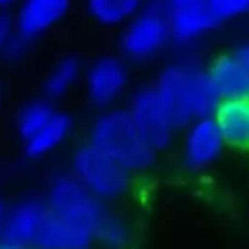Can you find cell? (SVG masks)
I'll return each mask as SVG.
<instances>
[{"instance_id": "cell-5", "label": "cell", "mask_w": 249, "mask_h": 249, "mask_svg": "<svg viewBox=\"0 0 249 249\" xmlns=\"http://www.w3.org/2000/svg\"><path fill=\"white\" fill-rule=\"evenodd\" d=\"M45 203L52 213L84 224L92 231L107 212L106 203L94 196L72 173H58L50 179Z\"/></svg>"}, {"instance_id": "cell-1", "label": "cell", "mask_w": 249, "mask_h": 249, "mask_svg": "<svg viewBox=\"0 0 249 249\" xmlns=\"http://www.w3.org/2000/svg\"><path fill=\"white\" fill-rule=\"evenodd\" d=\"M154 87L176 130L186 128L200 118L213 116L222 101L208 70L191 58L178 60L164 67Z\"/></svg>"}, {"instance_id": "cell-28", "label": "cell", "mask_w": 249, "mask_h": 249, "mask_svg": "<svg viewBox=\"0 0 249 249\" xmlns=\"http://www.w3.org/2000/svg\"><path fill=\"white\" fill-rule=\"evenodd\" d=\"M0 249H4V248H0ZM28 249H35V248H28Z\"/></svg>"}, {"instance_id": "cell-7", "label": "cell", "mask_w": 249, "mask_h": 249, "mask_svg": "<svg viewBox=\"0 0 249 249\" xmlns=\"http://www.w3.org/2000/svg\"><path fill=\"white\" fill-rule=\"evenodd\" d=\"M86 96L90 106L104 111L114 107L130 84V70L123 56L104 55L90 63L86 77Z\"/></svg>"}, {"instance_id": "cell-13", "label": "cell", "mask_w": 249, "mask_h": 249, "mask_svg": "<svg viewBox=\"0 0 249 249\" xmlns=\"http://www.w3.org/2000/svg\"><path fill=\"white\" fill-rule=\"evenodd\" d=\"M225 145L249 149V97L222 99L213 114Z\"/></svg>"}, {"instance_id": "cell-3", "label": "cell", "mask_w": 249, "mask_h": 249, "mask_svg": "<svg viewBox=\"0 0 249 249\" xmlns=\"http://www.w3.org/2000/svg\"><path fill=\"white\" fill-rule=\"evenodd\" d=\"M70 173L101 201H114L128 193L132 178L120 162L87 140L72 154Z\"/></svg>"}, {"instance_id": "cell-19", "label": "cell", "mask_w": 249, "mask_h": 249, "mask_svg": "<svg viewBox=\"0 0 249 249\" xmlns=\"http://www.w3.org/2000/svg\"><path fill=\"white\" fill-rule=\"evenodd\" d=\"M96 244L104 249H128L132 244V227L121 215L107 210L94 229Z\"/></svg>"}, {"instance_id": "cell-20", "label": "cell", "mask_w": 249, "mask_h": 249, "mask_svg": "<svg viewBox=\"0 0 249 249\" xmlns=\"http://www.w3.org/2000/svg\"><path fill=\"white\" fill-rule=\"evenodd\" d=\"M218 22L239 18L249 12V0H205Z\"/></svg>"}, {"instance_id": "cell-22", "label": "cell", "mask_w": 249, "mask_h": 249, "mask_svg": "<svg viewBox=\"0 0 249 249\" xmlns=\"http://www.w3.org/2000/svg\"><path fill=\"white\" fill-rule=\"evenodd\" d=\"M29 45H31V41L22 38V36L18 33V35L14 36V39L7 45V48L4 50V53H2L0 58L7 60V62H19V60L28 53Z\"/></svg>"}, {"instance_id": "cell-23", "label": "cell", "mask_w": 249, "mask_h": 249, "mask_svg": "<svg viewBox=\"0 0 249 249\" xmlns=\"http://www.w3.org/2000/svg\"><path fill=\"white\" fill-rule=\"evenodd\" d=\"M164 5L167 7V11H174V9H181V7H188V5H195V4H201L205 0H162Z\"/></svg>"}, {"instance_id": "cell-10", "label": "cell", "mask_w": 249, "mask_h": 249, "mask_svg": "<svg viewBox=\"0 0 249 249\" xmlns=\"http://www.w3.org/2000/svg\"><path fill=\"white\" fill-rule=\"evenodd\" d=\"M70 5L72 0H21L14 16L18 33L33 43L63 21Z\"/></svg>"}, {"instance_id": "cell-27", "label": "cell", "mask_w": 249, "mask_h": 249, "mask_svg": "<svg viewBox=\"0 0 249 249\" xmlns=\"http://www.w3.org/2000/svg\"><path fill=\"white\" fill-rule=\"evenodd\" d=\"M0 99H2V86H0Z\"/></svg>"}, {"instance_id": "cell-18", "label": "cell", "mask_w": 249, "mask_h": 249, "mask_svg": "<svg viewBox=\"0 0 249 249\" xmlns=\"http://www.w3.org/2000/svg\"><path fill=\"white\" fill-rule=\"evenodd\" d=\"M56 113L53 101L46 99L45 96L38 99H31L26 104H22L21 109L18 111L16 116V130L22 142L31 139L36 132L45 126L50 121V118Z\"/></svg>"}, {"instance_id": "cell-21", "label": "cell", "mask_w": 249, "mask_h": 249, "mask_svg": "<svg viewBox=\"0 0 249 249\" xmlns=\"http://www.w3.org/2000/svg\"><path fill=\"white\" fill-rule=\"evenodd\" d=\"M18 35V26H16V18L9 12L0 11V56L7 48L9 43Z\"/></svg>"}, {"instance_id": "cell-12", "label": "cell", "mask_w": 249, "mask_h": 249, "mask_svg": "<svg viewBox=\"0 0 249 249\" xmlns=\"http://www.w3.org/2000/svg\"><path fill=\"white\" fill-rule=\"evenodd\" d=\"M167 12H169L171 39L179 46L191 45L218 26V21L207 7V2Z\"/></svg>"}, {"instance_id": "cell-6", "label": "cell", "mask_w": 249, "mask_h": 249, "mask_svg": "<svg viewBox=\"0 0 249 249\" xmlns=\"http://www.w3.org/2000/svg\"><path fill=\"white\" fill-rule=\"evenodd\" d=\"M126 109L130 111V116L145 142L157 154L169 149L174 140L176 126L171 121L162 101L157 96L154 84L133 90Z\"/></svg>"}, {"instance_id": "cell-25", "label": "cell", "mask_w": 249, "mask_h": 249, "mask_svg": "<svg viewBox=\"0 0 249 249\" xmlns=\"http://www.w3.org/2000/svg\"><path fill=\"white\" fill-rule=\"evenodd\" d=\"M7 210H9V207L4 203V200L0 198V235H2V231H4L5 217H7Z\"/></svg>"}, {"instance_id": "cell-11", "label": "cell", "mask_w": 249, "mask_h": 249, "mask_svg": "<svg viewBox=\"0 0 249 249\" xmlns=\"http://www.w3.org/2000/svg\"><path fill=\"white\" fill-rule=\"evenodd\" d=\"M94 246L96 237L92 229L50 210L35 242V249H92Z\"/></svg>"}, {"instance_id": "cell-14", "label": "cell", "mask_w": 249, "mask_h": 249, "mask_svg": "<svg viewBox=\"0 0 249 249\" xmlns=\"http://www.w3.org/2000/svg\"><path fill=\"white\" fill-rule=\"evenodd\" d=\"M73 132V120L69 113L56 111L48 123L31 139L24 142V154L28 159L38 160L53 154L70 139Z\"/></svg>"}, {"instance_id": "cell-15", "label": "cell", "mask_w": 249, "mask_h": 249, "mask_svg": "<svg viewBox=\"0 0 249 249\" xmlns=\"http://www.w3.org/2000/svg\"><path fill=\"white\" fill-rule=\"evenodd\" d=\"M208 75L222 99L249 97L248 75L235 53L218 56L208 69Z\"/></svg>"}, {"instance_id": "cell-9", "label": "cell", "mask_w": 249, "mask_h": 249, "mask_svg": "<svg viewBox=\"0 0 249 249\" xmlns=\"http://www.w3.org/2000/svg\"><path fill=\"white\" fill-rule=\"evenodd\" d=\"M181 159L188 171H201L218 159L225 142L213 116L195 120L186 126Z\"/></svg>"}, {"instance_id": "cell-26", "label": "cell", "mask_w": 249, "mask_h": 249, "mask_svg": "<svg viewBox=\"0 0 249 249\" xmlns=\"http://www.w3.org/2000/svg\"><path fill=\"white\" fill-rule=\"evenodd\" d=\"M18 2H21V0H0V11H5V9L12 7Z\"/></svg>"}, {"instance_id": "cell-8", "label": "cell", "mask_w": 249, "mask_h": 249, "mask_svg": "<svg viewBox=\"0 0 249 249\" xmlns=\"http://www.w3.org/2000/svg\"><path fill=\"white\" fill-rule=\"evenodd\" d=\"M48 213L45 198L26 196L9 207L5 225L0 235V248L28 249L35 248L41 224Z\"/></svg>"}, {"instance_id": "cell-4", "label": "cell", "mask_w": 249, "mask_h": 249, "mask_svg": "<svg viewBox=\"0 0 249 249\" xmlns=\"http://www.w3.org/2000/svg\"><path fill=\"white\" fill-rule=\"evenodd\" d=\"M171 39L169 12L162 0H152L126 24L120 36V52L126 62L154 60Z\"/></svg>"}, {"instance_id": "cell-16", "label": "cell", "mask_w": 249, "mask_h": 249, "mask_svg": "<svg viewBox=\"0 0 249 249\" xmlns=\"http://www.w3.org/2000/svg\"><path fill=\"white\" fill-rule=\"evenodd\" d=\"M86 5L97 24L118 28L132 21L143 9L145 0H86Z\"/></svg>"}, {"instance_id": "cell-24", "label": "cell", "mask_w": 249, "mask_h": 249, "mask_svg": "<svg viewBox=\"0 0 249 249\" xmlns=\"http://www.w3.org/2000/svg\"><path fill=\"white\" fill-rule=\"evenodd\" d=\"M235 56L239 58L241 62L242 69H244L246 75H248V80H249V46H244V48H239L237 52H234Z\"/></svg>"}, {"instance_id": "cell-17", "label": "cell", "mask_w": 249, "mask_h": 249, "mask_svg": "<svg viewBox=\"0 0 249 249\" xmlns=\"http://www.w3.org/2000/svg\"><path fill=\"white\" fill-rule=\"evenodd\" d=\"M82 75V63L77 56L67 55L55 63L43 84V94L46 99L58 101L73 89Z\"/></svg>"}, {"instance_id": "cell-2", "label": "cell", "mask_w": 249, "mask_h": 249, "mask_svg": "<svg viewBox=\"0 0 249 249\" xmlns=\"http://www.w3.org/2000/svg\"><path fill=\"white\" fill-rule=\"evenodd\" d=\"M87 140L133 176L149 173L157 162V152L145 142L126 107L114 106L97 114Z\"/></svg>"}]
</instances>
